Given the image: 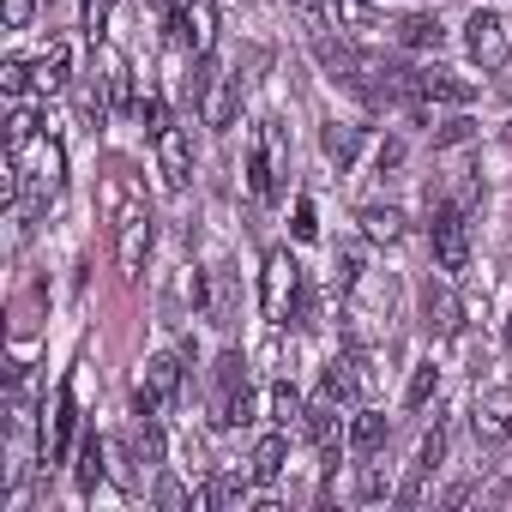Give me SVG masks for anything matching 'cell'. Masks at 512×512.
Here are the masks:
<instances>
[{"label": "cell", "mask_w": 512, "mask_h": 512, "mask_svg": "<svg viewBox=\"0 0 512 512\" xmlns=\"http://www.w3.org/2000/svg\"><path fill=\"white\" fill-rule=\"evenodd\" d=\"M247 187H253V199H278V187H284V127L278 121H260L253 127V145H247Z\"/></svg>", "instance_id": "obj_1"}, {"label": "cell", "mask_w": 512, "mask_h": 512, "mask_svg": "<svg viewBox=\"0 0 512 512\" xmlns=\"http://www.w3.org/2000/svg\"><path fill=\"white\" fill-rule=\"evenodd\" d=\"M260 308H266V320H272V326L296 320V308H302V266L290 260L284 247H278V253H266V272H260Z\"/></svg>", "instance_id": "obj_2"}, {"label": "cell", "mask_w": 512, "mask_h": 512, "mask_svg": "<svg viewBox=\"0 0 512 512\" xmlns=\"http://www.w3.org/2000/svg\"><path fill=\"white\" fill-rule=\"evenodd\" d=\"M235 85H241V79H229L217 61H205V55H199L193 103H199V121H205L211 133H229V127H235Z\"/></svg>", "instance_id": "obj_3"}, {"label": "cell", "mask_w": 512, "mask_h": 512, "mask_svg": "<svg viewBox=\"0 0 512 512\" xmlns=\"http://www.w3.org/2000/svg\"><path fill=\"white\" fill-rule=\"evenodd\" d=\"M175 398H181V356H151L145 374H139V386H133V416L157 422Z\"/></svg>", "instance_id": "obj_4"}, {"label": "cell", "mask_w": 512, "mask_h": 512, "mask_svg": "<svg viewBox=\"0 0 512 512\" xmlns=\"http://www.w3.org/2000/svg\"><path fill=\"white\" fill-rule=\"evenodd\" d=\"M151 241H157V223H151L145 199H133V205L115 217V266H121L127 278H139V272H145V260H151Z\"/></svg>", "instance_id": "obj_5"}, {"label": "cell", "mask_w": 512, "mask_h": 512, "mask_svg": "<svg viewBox=\"0 0 512 512\" xmlns=\"http://www.w3.org/2000/svg\"><path fill=\"white\" fill-rule=\"evenodd\" d=\"M61 187H67V151L55 139H43L31 151V163L19 157V193H31V205H49Z\"/></svg>", "instance_id": "obj_6"}, {"label": "cell", "mask_w": 512, "mask_h": 512, "mask_svg": "<svg viewBox=\"0 0 512 512\" xmlns=\"http://www.w3.org/2000/svg\"><path fill=\"white\" fill-rule=\"evenodd\" d=\"M169 43L193 49V55H211V43H217V7L211 0H181L169 13Z\"/></svg>", "instance_id": "obj_7"}, {"label": "cell", "mask_w": 512, "mask_h": 512, "mask_svg": "<svg viewBox=\"0 0 512 512\" xmlns=\"http://www.w3.org/2000/svg\"><path fill=\"white\" fill-rule=\"evenodd\" d=\"M470 428H476V440H482V446L512 440V392H506V386L476 392V404H470Z\"/></svg>", "instance_id": "obj_8"}, {"label": "cell", "mask_w": 512, "mask_h": 512, "mask_svg": "<svg viewBox=\"0 0 512 512\" xmlns=\"http://www.w3.org/2000/svg\"><path fill=\"white\" fill-rule=\"evenodd\" d=\"M434 260H440V272H464L470 266V217L464 211H440L434 217Z\"/></svg>", "instance_id": "obj_9"}, {"label": "cell", "mask_w": 512, "mask_h": 512, "mask_svg": "<svg viewBox=\"0 0 512 512\" xmlns=\"http://www.w3.org/2000/svg\"><path fill=\"white\" fill-rule=\"evenodd\" d=\"M410 97H422V103H452V109H464V103L476 97V85H470V79H458V73H446V67H422V73H410Z\"/></svg>", "instance_id": "obj_10"}, {"label": "cell", "mask_w": 512, "mask_h": 512, "mask_svg": "<svg viewBox=\"0 0 512 512\" xmlns=\"http://www.w3.org/2000/svg\"><path fill=\"white\" fill-rule=\"evenodd\" d=\"M97 85H103V97H109V109L115 115H127V109H139V91H133V67H127V55L121 49H103L97 55Z\"/></svg>", "instance_id": "obj_11"}, {"label": "cell", "mask_w": 512, "mask_h": 512, "mask_svg": "<svg viewBox=\"0 0 512 512\" xmlns=\"http://www.w3.org/2000/svg\"><path fill=\"white\" fill-rule=\"evenodd\" d=\"M470 55L482 61V67H506V25H500V13H470Z\"/></svg>", "instance_id": "obj_12"}, {"label": "cell", "mask_w": 512, "mask_h": 512, "mask_svg": "<svg viewBox=\"0 0 512 512\" xmlns=\"http://www.w3.org/2000/svg\"><path fill=\"white\" fill-rule=\"evenodd\" d=\"M157 169H163V187H187V175H193V145H187L181 127H163V133H157Z\"/></svg>", "instance_id": "obj_13"}, {"label": "cell", "mask_w": 512, "mask_h": 512, "mask_svg": "<svg viewBox=\"0 0 512 512\" xmlns=\"http://www.w3.org/2000/svg\"><path fill=\"white\" fill-rule=\"evenodd\" d=\"M422 326H428L434 338H452V332L464 326V308H458V296H452L446 284H434V278H428V290H422Z\"/></svg>", "instance_id": "obj_14"}, {"label": "cell", "mask_w": 512, "mask_h": 512, "mask_svg": "<svg viewBox=\"0 0 512 512\" xmlns=\"http://www.w3.org/2000/svg\"><path fill=\"white\" fill-rule=\"evenodd\" d=\"M73 428H79V404H73V386H61V398H55V416L43 422V458H49V464H61V458H67V440H73Z\"/></svg>", "instance_id": "obj_15"}, {"label": "cell", "mask_w": 512, "mask_h": 512, "mask_svg": "<svg viewBox=\"0 0 512 512\" xmlns=\"http://www.w3.org/2000/svg\"><path fill=\"white\" fill-rule=\"evenodd\" d=\"M284 470H290V434H266L260 446H253L247 476H253V482H278Z\"/></svg>", "instance_id": "obj_16"}, {"label": "cell", "mask_w": 512, "mask_h": 512, "mask_svg": "<svg viewBox=\"0 0 512 512\" xmlns=\"http://www.w3.org/2000/svg\"><path fill=\"white\" fill-rule=\"evenodd\" d=\"M205 320L211 326H229L235 320V278H229V266H211L205 272Z\"/></svg>", "instance_id": "obj_17"}, {"label": "cell", "mask_w": 512, "mask_h": 512, "mask_svg": "<svg viewBox=\"0 0 512 512\" xmlns=\"http://www.w3.org/2000/svg\"><path fill=\"white\" fill-rule=\"evenodd\" d=\"M67 79H73V49L67 43H49V55L31 67V85L37 91H67Z\"/></svg>", "instance_id": "obj_18"}, {"label": "cell", "mask_w": 512, "mask_h": 512, "mask_svg": "<svg viewBox=\"0 0 512 512\" xmlns=\"http://www.w3.org/2000/svg\"><path fill=\"white\" fill-rule=\"evenodd\" d=\"M320 151H326V163H338V175L362 157V127H344V121H332L326 133H320Z\"/></svg>", "instance_id": "obj_19"}, {"label": "cell", "mask_w": 512, "mask_h": 512, "mask_svg": "<svg viewBox=\"0 0 512 512\" xmlns=\"http://www.w3.org/2000/svg\"><path fill=\"white\" fill-rule=\"evenodd\" d=\"M362 235L368 241H386V247H398L404 241V211H392V205H362Z\"/></svg>", "instance_id": "obj_20"}, {"label": "cell", "mask_w": 512, "mask_h": 512, "mask_svg": "<svg viewBox=\"0 0 512 512\" xmlns=\"http://www.w3.org/2000/svg\"><path fill=\"white\" fill-rule=\"evenodd\" d=\"M398 43L404 49H440L446 43V25L434 13H410V19H398Z\"/></svg>", "instance_id": "obj_21"}, {"label": "cell", "mask_w": 512, "mask_h": 512, "mask_svg": "<svg viewBox=\"0 0 512 512\" xmlns=\"http://www.w3.org/2000/svg\"><path fill=\"white\" fill-rule=\"evenodd\" d=\"M326 392L332 398H362V362L356 356H332L326 362Z\"/></svg>", "instance_id": "obj_22"}, {"label": "cell", "mask_w": 512, "mask_h": 512, "mask_svg": "<svg viewBox=\"0 0 512 512\" xmlns=\"http://www.w3.org/2000/svg\"><path fill=\"white\" fill-rule=\"evenodd\" d=\"M386 434H392V422H386L380 410H362V416L350 422V446H356V452H368V458L386 446Z\"/></svg>", "instance_id": "obj_23"}, {"label": "cell", "mask_w": 512, "mask_h": 512, "mask_svg": "<svg viewBox=\"0 0 512 512\" xmlns=\"http://www.w3.org/2000/svg\"><path fill=\"white\" fill-rule=\"evenodd\" d=\"M266 404H272V422H284V428H296V422H302V410H308V404H302V392H296L290 380H284V386H272V392H266Z\"/></svg>", "instance_id": "obj_24"}, {"label": "cell", "mask_w": 512, "mask_h": 512, "mask_svg": "<svg viewBox=\"0 0 512 512\" xmlns=\"http://www.w3.org/2000/svg\"><path fill=\"white\" fill-rule=\"evenodd\" d=\"M97 482H103V440L85 434V440H79V488L97 494Z\"/></svg>", "instance_id": "obj_25"}, {"label": "cell", "mask_w": 512, "mask_h": 512, "mask_svg": "<svg viewBox=\"0 0 512 512\" xmlns=\"http://www.w3.org/2000/svg\"><path fill=\"white\" fill-rule=\"evenodd\" d=\"M434 386H440V368H434V362H416V374H410V386H404V404L422 410V404L434 398Z\"/></svg>", "instance_id": "obj_26"}, {"label": "cell", "mask_w": 512, "mask_h": 512, "mask_svg": "<svg viewBox=\"0 0 512 512\" xmlns=\"http://www.w3.org/2000/svg\"><path fill=\"white\" fill-rule=\"evenodd\" d=\"M241 368H247V362H241L235 350H229V356H217V398H223V404L241 392ZM223 404H217V410H223Z\"/></svg>", "instance_id": "obj_27"}, {"label": "cell", "mask_w": 512, "mask_h": 512, "mask_svg": "<svg viewBox=\"0 0 512 512\" xmlns=\"http://www.w3.org/2000/svg\"><path fill=\"white\" fill-rule=\"evenodd\" d=\"M464 139H476V121H470V115H452V121H440V127H434V151L464 145Z\"/></svg>", "instance_id": "obj_28"}, {"label": "cell", "mask_w": 512, "mask_h": 512, "mask_svg": "<svg viewBox=\"0 0 512 512\" xmlns=\"http://www.w3.org/2000/svg\"><path fill=\"white\" fill-rule=\"evenodd\" d=\"M25 85H31V67H25V61H7V67H0V91H7V103H25Z\"/></svg>", "instance_id": "obj_29"}, {"label": "cell", "mask_w": 512, "mask_h": 512, "mask_svg": "<svg viewBox=\"0 0 512 512\" xmlns=\"http://www.w3.org/2000/svg\"><path fill=\"white\" fill-rule=\"evenodd\" d=\"M133 115L145 121V133H151V139L169 127V121H163V97H157V91H139V109H133Z\"/></svg>", "instance_id": "obj_30"}, {"label": "cell", "mask_w": 512, "mask_h": 512, "mask_svg": "<svg viewBox=\"0 0 512 512\" xmlns=\"http://www.w3.org/2000/svg\"><path fill=\"white\" fill-rule=\"evenodd\" d=\"M37 19V0H0V25L7 31H25Z\"/></svg>", "instance_id": "obj_31"}, {"label": "cell", "mask_w": 512, "mask_h": 512, "mask_svg": "<svg viewBox=\"0 0 512 512\" xmlns=\"http://www.w3.org/2000/svg\"><path fill=\"white\" fill-rule=\"evenodd\" d=\"M440 458H446V428H440V422H434V434H428V440H422V458H416V476H428V470H434V464H440Z\"/></svg>", "instance_id": "obj_32"}, {"label": "cell", "mask_w": 512, "mask_h": 512, "mask_svg": "<svg viewBox=\"0 0 512 512\" xmlns=\"http://www.w3.org/2000/svg\"><path fill=\"white\" fill-rule=\"evenodd\" d=\"M338 19L350 31H374V7H368V0H338Z\"/></svg>", "instance_id": "obj_33"}, {"label": "cell", "mask_w": 512, "mask_h": 512, "mask_svg": "<svg viewBox=\"0 0 512 512\" xmlns=\"http://www.w3.org/2000/svg\"><path fill=\"white\" fill-rule=\"evenodd\" d=\"M290 7H296V19L308 25V37H326V7H320V0H290Z\"/></svg>", "instance_id": "obj_34"}, {"label": "cell", "mask_w": 512, "mask_h": 512, "mask_svg": "<svg viewBox=\"0 0 512 512\" xmlns=\"http://www.w3.org/2000/svg\"><path fill=\"white\" fill-rule=\"evenodd\" d=\"M320 223H314V199H296V241H314Z\"/></svg>", "instance_id": "obj_35"}, {"label": "cell", "mask_w": 512, "mask_h": 512, "mask_svg": "<svg viewBox=\"0 0 512 512\" xmlns=\"http://www.w3.org/2000/svg\"><path fill=\"white\" fill-rule=\"evenodd\" d=\"M386 494V470L380 464H362V500H380Z\"/></svg>", "instance_id": "obj_36"}, {"label": "cell", "mask_w": 512, "mask_h": 512, "mask_svg": "<svg viewBox=\"0 0 512 512\" xmlns=\"http://www.w3.org/2000/svg\"><path fill=\"white\" fill-rule=\"evenodd\" d=\"M103 25H109V0H85V31L103 37Z\"/></svg>", "instance_id": "obj_37"}, {"label": "cell", "mask_w": 512, "mask_h": 512, "mask_svg": "<svg viewBox=\"0 0 512 512\" xmlns=\"http://www.w3.org/2000/svg\"><path fill=\"white\" fill-rule=\"evenodd\" d=\"M187 500H193V494H181V482H175V476H163V482H157V506H187Z\"/></svg>", "instance_id": "obj_38"}, {"label": "cell", "mask_w": 512, "mask_h": 512, "mask_svg": "<svg viewBox=\"0 0 512 512\" xmlns=\"http://www.w3.org/2000/svg\"><path fill=\"white\" fill-rule=\"evenodd\" d=\"M398 163H404V145H398V139H386V145H380V175H386V169H398Z\"/></svg>", "instance_id": "obj_39"}, {"label": "cell", "mask_w": 512, "mask_h": 512, "mask_svg": "<svg viewBox=\"0 0 512 512\" xmlns=\"http://www.w3.org/2000/svg\"><path fill=\"white\" fill-rule=\"evenodd\" d=\"M500 91H506V97H512V61H506V67H500Z\"/></svg>", "instance_id": "obj_40"}, {"label": "cell", "mask_w": 512, "mask_h": 512, "mask_svg": "<svg viewBox=\"0 0 512 512\" xmlns=\"http://www.w3.org/2000/svg\"><path fill=\"white\" fill-rule=\"evenodd\" d=\"M500 145H506V151H512V121H506V133H500Z\"/></svg>", "instance_id": "obj_41"}, {"label": "cell", "mask_w": 512, "mask_h": 512, "mask_svg": "<svg viewBox=\"0 0 512 512\" xmlns=\"http://www.w3.org/2000/svg\"><path fill=\"white\" fill-rule=\"evenodd\" d=\"M506 350H512V320H506Z\"/></svg>", "instance_id": "obj_42"}]
</instances>
